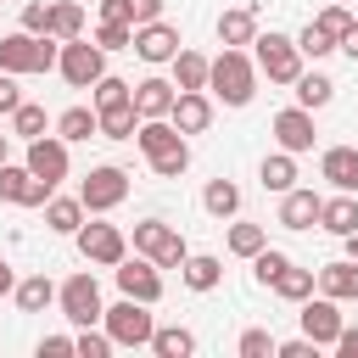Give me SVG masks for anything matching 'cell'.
<instances>
[{"label":"cell","mask_w":358,"mask_h":358,"mask_svg":"<svg viewBox=\"0 0 358 358\" xmlns=\"http://www.w3.org/2000/svg\"><path fill=\"white\" fill-rule=\"evenodd\" d=\"M207 95L224 101V106H246L257 95V62L235 45H224L213 62H207Z\"/></svg>","instance_id":"1"},{"label":"cell","mask_w":358,"mask_h":358,"mask_svg":"<svg viewBox=\"0 0 358 358\" xmlns=\"http://www.w3.org/2000/svg\"><path fill=\"white\" fill-rule=\"evenodd\" d=\"M56 50H62V39H50V34H28V28H17V34H6L0 39V67L6 73H50L56 67Z\"/></svg>","instance_id":"2"},{"label":"cell","mask_w":358,"mask_h":358,"mask_svg":"<svg viewBox=\"0 0 358 358\" xmlns=\"http://www.w3.org/2000/svg\"><path fill=\"white\" fill-rule=\"evenodd\" d=\"M101 330L112 336V347H151V302H134V296H117L112 308H101Z\"/></svg>","instance_id":"3"},{"label":"cell","mask_w":358,"mask_h":358,"mask_svg":"<svg viewBox=\"0 0 358 358\" xmlns=\"http://www.w3.org/2000/svg\"><path fill=\"white\" fill-rule=\"evenodd\" d=\"M252 62H257V73L268 78V84H291L296 73H302V50H296V39L291 34H257L252 39Z\"/></svg>","instance_id":"4"},{"label":"cell","mask_w":358,"mask_h":358,"mask_svg":"<svg viewBox=\"0 0 358 358\" xmlns=\"http://www.w3.org/2000/svg\"><path fill=\"white\" fill-rule=\"evenodd\" d=\"M134 252L151 257L157 268H179V263L190 257L185 235H179L173 224H162V218H140V224H134Z\"/></svg>","instance_id":"5"},{"label":"cell","mask_w":358,"mask_h":358,"mask_svg":"<svg viewBox=\"0 0 358 358\" xmlns=\"http://www.w3.org/2000/svg\"><path fill=\"white\" fill-rule=\"evenodd\" d=\"M56 73L73 84V90H90L101 73H106V50L95 45V39H62V50H56Z\"/></svg>","instance_id":"6"},{"label":"cell","mask_w":358,"mask_h":358,"mask_svg":"<svg viewBox=\"0 0 358 358\" xmlns=\"http://www.w3.org/2000/svg\"><path fill=\"white\" fill-rule=\"evenodd\" d=\"M123 196H129V173H123L117 162H101V168H90V173L78 179L84 213H112V207H123Z\"/></svg>","instance_id":"7"},{"label":"cell","mask_w":358,"mask_h":358,"mask_svg":"<svg viewBox=\"0 0 358 358\" xmlns=\"http://www.w3.org/2000/svg\"><path fill=\"white\" fill-rule=\"evenodd\" d=\"M56 308H62V319L67 324H101V285H95V274H73V280H62L56 285Z\"/></svg>","instance_id":"8"},{"label":"cell","mask_w":358,"mask_h":358,"mask_svg":"<svg viewBox=\"0 0 358 358\" xmlns=\"http://www.w3.org/2000/svg\"><path fill=\"white\" fill-rule=\"evenodd\" d=\"M78 252H84V263H95V268H112V263H123L129 257V235L117 229V224H78Z\"/></svg>","instance_id":"9"},{"label":"cell","mask_w":358,"mask_h":358,"mask_svg":"<svg viewBox=\"0 0 358 358\" xmlns=\"http://www.w3.org/2000/svg\"><path fill=\"white\" fill-rule=\"evenodd\" d=\"M112 280H117V291L123 296H134V302H162V268L151 263V257H123V263H112Z\"/></svg>","instance_id":"10"},{"label":"cell","mask_w":358,"mask_h":358,"mask_svg":"<svg viewBox=\"0 0 358 358\" xmlns=\"http://www.w3.org/2000/svg\"><path fill=\"white\" fill-rule=\"evenodd\" d=\"M22 168L56 190V185L67 179V168H73V157H67V140H62V134H39V140H28V157H22Z\"/></svg>","instance_id":"11"},{"label":"cell","mask_w":358,"mask_h":358,"mask_svg":"<svg viewBox=\"0 0 358 358\" xmlns=\"http://www.w3.org/2000/svg\"><path fill=\"white\" fill-rule=\"evenodd\" d=\"M296 319H302V336L319 341V347H330V341L341 336V324H347V319H341V302L324 296V291H319V296H302V313H296Z\"/></svg>","instance_id":"12"},{"label":"cell","mask_w":358,"mask_h":358,"mask_svg":"<svg viewBox=\"0 0 358 358\" xmlns=\"http://www.w3.org/2000/svg\"><path fill=\"white\" fill-rule=\"evenodd\" d=\"M179 45H185V39H179V28L157 17V22H134V45H129V50H134L140 62L162 67V62H173V50H179Z\"/></svg>","instance_id":"13"},{"label":"cell","mask_w":358,"mask_h":358,"mask_svg":"<svg viewBox=\"0 0 358 358\" xmlns=\"http://www.w3.org/2000/svg\"><path fill=\"white\" fill-rule=\"evenodd\" d=\"M268 134H274L280 151L302 157V151H313V134H319V129H313V112H308V106H285V112H274Z\"/></svg>","instance_id":"14"},{"label":"cell","mask_w":358,"mask_h":358,"mask_svg":"<svg viewBox=\"0 0 358 358\" xmlns=\"http://www.w3.org/2000/svg\"><path fill=\"white\" fill-rule=\"evenodd\" d=\"M0 201H17V207H45L50 201V185L34 179L28 168H17L11 157L0 162Z\"/></svg>","instance_id":"15"},{"label":"cell","mask_w":358,"mask_h":358,"mask_svg":"<svg viewBox=\"0 0 358 358\" xmlns=\"http://www.w3.org/2000/svg\"><path fill=\"white\" fill-rule=\"evenodd\" d=\"M168 123H173L179 134H207V123H213V95H207V90H179L173 106H168Z\"/></svg>","instance_id":"16"},{"label":"cell","mask_w":358,"mask_h":358,"mask_svg":"<svg viewBox=\"0 0 358 358\" xmlns=\"http://www.w3.org/2000/svg\"><path fill=\"white\" fill-rule=\"evenodd\" d=\"M319 229L336 235V241H347L358 229V190H336L330 201H319Z\"/></svg>","instance_id":"17"},{"label":"cell","mask_w":358,"mask_h":358,"mask_svg":"<svg viewBox=\"0 0 358 358\" xmlns=\"http://www.w3.org/2000/svg\"><path fill=\"white\" fill-rule=\"evenodd\" d=\"M313 291L336 296V302H358V263L341 257V263H319L313 268Z\"/></svg>","instance_id":"18"},{"label":"cell","mask_w":358,"mask_h":358,"mask_svg":"<svg viewBox=\"0 0 358 358\" xmlns=\"http://www.w3.org/2000/svg\"><path fill=\"white\" fill-rule=\"evenodd\" d=\"M319 179L330 190H358V145H330L319 157Z\"/></svg>","instance_id":"19"},{"label":"cell","mask_w":358,"mask_h":358,"mask_svg":"<svg viewBox=\"0 0 358 358\" xmlns=\"http://www.w3.org/2000/svg\"><path fill=\"white\" fill-rule=\"evenodd\" d=\"M319 201H324V196L291 185V190L280 196V224H285V229H313V224H319Z\"/></svg>","instance_id":"20"},{"label":"cell","mask_w":358,"mask_h":358,"mask_svg":"<svg viewBox=\"0 0 358 358\" xmlns=\"http://www.w3.org/2000/svg\"><path fill=\"white\" fill-rule=\"evenodd\" d=\"M173 95H179V90H173L168 78H157V73H151V78H140V84H134V112H140V117H168Z\"/></svg>","instance_id":"21"},{"label":"cell","mask_w":358,"mask_h":358,"mask_svg":"<svg viewBox=\"0 0 358 358\" xmlns=\"http://www.w3.org/2000/svg\"><path fill=\"white\" fill-rule=\"evenodd\" d=\"M84 218H90V213H84L78 196H56V190H50V201H45V229H50V235H78Z\"/></svg>","instance_id":"22"},{"label":"cell","mask_w":358,"mask_h":358,"mask_svg":"<svg viewBox=\"0 0 358 358\" xmlns=\"http://www.w3.org/2000/svg\"><path fill=\"white\" fill-rule=\"evenodd\" d=\"M179 280L201 296V291H218V280H224V263L213 257V252H190L185 263H179Z\"/></svg>","instance_id":"23"},{"label":"cell","mask_w":358,"mask_h":358,"mask_svg":"<svg viewBox=\"0 0 358 358\" xmlns=\"http://www.w3.org/2000/svg\"><path fill=\"white\" fill-rule=\"evenodd\" d=\"M252 39H257V11H252V6H235V11H224V17H218V45L246 50Z\"/></svg>","instance_id":"24"},{"label":"cell","mask_w":358,"mask_h":358,"mask_svg":"<svg viewBox=\"0 0 358 358\" xmlns=\"http://www.w3.org/2000/svg\"><path fill=\"white\" fill-rule=\"evenodd\" d=\"M168 67H173V90H207V56L201 50H185L179 45Z\"/></svg>","instance_id":"25"},{"label":"cell","mask_w":358,"mask_h":358,"mask_svg":"<svg viewBox=\"0 0 358 358\" xmlns=\"http://www.w3.org/2000/svg\"><path fill=\"white\" fill-rule=\"evenodd\" d=\"M291 90H296V106H308V112H319V106H330V95H336V84H330V78H324L319 67H313V73L302 67V73L291 78Z\"/></svg>","instance_id":"26"},{"label":"cell","mask_w":358,"mask_h":358,"mask_svg":"<svg viewBox=\"0 0 358 358\" xmlns=\"http://www.w3.org/2000/svg\"><path fill=\"white\" fill-rule=\"evenodd\" d=\"M56 134H62L67 145H78V140H95V134H101V117H95V106H67V112L56 117Z\"/></svg>","instance_id":"27"},{"label":"cell","mask_w":358,"mask_h":358,"mask_svg":"<svg viewBox=\"0 0 358 358\" xmlns=\"http://www.w3.org/2000/svg\"><path fill=\"white\" fill-rule=\"evenodd\" d=\"M257 179H263V190L285 196V190L296 185V157H291V151H268V157H263V168H257Z\"/></svg>","instance_id":"28"},{"label":"cell","mask_w":358,"mask_h":358,"mask_svg":"<svg viewBox=\"0 0 358 358\" xmlns=\"http://www.w3.org/2000/svg\"><path fill=\"white\" fill-rule=\"evenodd\" d=\"M201 207H207L218 224H224V218H235V213H241V185H235V179H207Z\"/></svg>","instance_id":"29"},{"label":"cell","mask_w":358,"mask_h":358,"mask_svg":"<svg viewBox=\"0 0 358 358\" xmlns=\"http://www.w3.org/2000/svg\"><path fill=\"white\" fill-rule=\"evenodd\" d=\"M11 296H17L22 313H45V308L56 302V285H50V274H28V280L11 285Z\"/></svg>","instance_id":"30"},{"label":"cell","mask_w":358,"mask_h":358,"mask_svg":"<svg viewBox=\"0 0 358 358\" xmlns=\"http://www.w3.org/2000/svg\"><path fill=\"white\" fill-rule=\"evenodd\" d=\"M95 117H101V140H134V129H140L134 101H123V106H101Z\"/></svg>","instance_id":"31"},{"label":"cell","mask_w":358,"mask_h":358,"mask_svg":"<svg viewBox=\"0 0 358 358\" xmlns=\"http://www.w3.org/2000/svg\"><path fill=\"white\" fill-rule=\"evenodd\" d=\"M173 140H185V134H179V129H173L168 117H140V129H134V145H140L145 157H157V151H168Z\"/></svg>","instance_id":"32"},{"label":"cell","mask_w":358,"mask_h":358,"mask_svg":"<svg viewBox=\"0 0 358 358\" xmlns=\"http://www.w3.org/2000/svg\"><path fill=\"white\" fill-rule=\"evenodd\" d=\"M151 352H157V358H190V352H196V336H190L185 324H157V330H151Z\"/></svg>","instance_id":"33"},{"label":"cell","mask_w":358,"mask_h":358,"mask_svg":"<svg viewBox=\"0 0 358 358\" xmlns=\"http://www.w3.org/2000/svg\"><path fill=\"white\" fill-rule=\"evenodd\" d=\"M274 296H285V302H302V296H313V268H302V263H285L280 274H274V285H268Z\"/></svg>","instance_id":"34"},{"label":"cell","mask_w":358,"mask_h":358,"mask_svg":"<svg viewBox=\"0 0 358 358\" xmlns=\"http://www.w3.org/2000/svg\"><path fill=\"white\" fill-rule=\"evenodd\" d=\"M84 34V6L78 0H50V39H78Z\"/></svg>","instance_id":"35"},{"label":"cell","mask_w":358,"mask_h":358,"mask_svg":"<svg viewBox=\"0 0 358 358\" xmlns=\"http://www.w3.org/2000/svg\"><path fill=\"white\" fill-rule=\"evenodd\" d=\"M123 101H134V84H129V78L101 73V78L90 84V106H95V112H101V106H123Z\"/></svg>","instance_id":"36"},{"label":"cell","mask_w":358,"mask_h":358,"mask_svg":"<svg viewBox=\"0 0 358 358\" xmlns=\"http://www.w3.org/2000/svg\"><path fill=\"white\" fill-rule=\"evenodd\" d=\"M45 129H50V117H45V106H34V101H22V106L11 112V134H17V140H39Z\"/></svg>","instance_id":"37"},{"label":"cell","mask_w":358,"mask_h":358,"mask_svg":"<svg viewBox=\"0 0 358 358\" xmlns=\"http://www.w3.org/2000/svg\"><path fill=\"white\" fill-rule=\"evenodd\" d=\"M145 162H151V173H157V179H179V173L190 168V145H185V140H173L168 151H157V157H145Z\"/></svg>","instance_id":"38"},{"label":"cell","mask_w":358,"mask_h":358,"mask_svg":"<svg viewBox=\"0 0 358 358\" xmlns=\"http://www.w3.org/2000/svg\"><path fill=\"white\" fill-rule=\"evenodd\" d=\"M296 50H302V62H324V56L336 50V34H324L319 22H308V28L296 34Z\"/></svg>","instance_id":"39"},{"label":"cell","mask_w":358,"mask_h":358,"mask_svg":"<svg viewBox=\"0 0 358 358\" xmlns=\"http://www.w3.org/2000/svg\"><path fill=\"white\" fill-rule=\"evenodd\" d=\"M268 246V229L263 224H229V252L235 257H252V252H263Z\"/></svg>","instance_id":"40"},{"label":"cell","mask_w":358,"mask_h":358,"mask_svg":"<svg viewBox=\"0 0 358 358\" xmlns=\"http://www.w3.org/2000/svg\"><path fill=\"white\" fill-rule=\"evenodd\" d=\"M246 263H252V280H257V285H274V274L291 263V252H280V246H263V252H252Z\"/></svg>","instance_id":"41"},{"label":"cell","mask_w":358,"mask_h":358,"mask_svg":"<svg viewBox=\"0 0 358 358\" xmlns=\"http://www.w3.org/2000/svg\"><path fill=\"white\" fill-rule=\"evenodd\" d=\"M73 352H78V358H106V352H112V336H106V330H95V324H78Z\"/></svg>","instance_id":"42"},{"label":"cell","mask_w":358,"mask_h":358,"mask_svg":"<svg viewBox=\"0 0 358 358\" xmlns=\"http://www.w3.org/2000/svg\"><path fill=\"white\" fill-rule=\"evenodd\" d=\"M95 45L101 50H129L134 45V22H101L95 28Z\"/></svg>","instance_id":"43"},{"label":"cell","mask_w":358,"mask_h":358,"mask_svg":"<svg viewBox=\"0 0 358 358\" xmlns=\"http://www.w3.org/2000/svg\"><path fill=\"white\" fill-rule=\"evenodd\" d=\"M235 352H241V358H274V336H268V330H241Z\"/></svg>","instance_id":"44"},{"label":"cell","mask_w":358,"mask_h":358,"mask_svg":"<svg viewBox=\"0 0 358 358\" xmlns=\"http://www.w3.org/2000/svg\"><path fill=\"white\" fill-rule=\"evenodd\" d=\"M313 22H319V28H324V34H336V39H341V34H347V28H352V22H358V17H352V11H347V6H324V11H319V17H313Z\"/></svg>","instance_id":"45"},{"label":"cell","mask_w":358,"mask_h":358,"mask_svg":"<svg viewBox=\"0 0 358 358\" xmlns=\"http://www.w3.org/2000/svg\"><path fill=\"white\" fill-rule=\"evenodd\" d=\"M22 28L28 34H50V0H28L22 6Z\"/></svg>","instance_id":"46"},{"label":"cell","mask_w":358,"mask_h":358,"mask_svg":"<svg viewBox=\"0 0 358 358\" xmlns=\"http://www.w3.org/2000/svg\"><path fill=\"white\" fill-rule=\"evenodd\" d=\"M17 106H22V90H17V73H6V67H0V117H11Z\"/></svg>","instance_id":"47"},{"label":"cell","mask_w":358,"mask_h":358,"mask_svg":"<svg viewBox=\"0 0 358 358\" xmlns=\"http://www.w3.org/2000/svg\"><path fill=\"white\" fill-rule=\"evenodd\" d=\"M274 358H319V341L296 336V341H274Z\"/></svg>","instance_id":"48"},{"label":"cell","mask_w":358,"mask_h":358,"mask_svg":"<svg viewBox=\"0 0 358 358\" xmlns=\"http://www.w3.org/2000/svg\"><path fill=\"white\" fill-rule=\"evenodd\" d=\"M73 352V336H45L39 341V358H67Z\"/></svg>","instance_id":"49"},{"label":"cell","mask_w":358,"mask_h":358,"mask_svg":"<svg viewBox=\"0 0 358 358\" xmlns=\"http://www.w3.org/2000/svg\"><path fill=\"white\" fill-rule=\"evenodd\" d=\"M129 17L134 22H157L162 17V0H129Z\"/></svg>","instance_id":"50"},{"label":"cell","mask_w":358,"mask_h":358,"mask_svg":"<svg viewBox=\"0 0 358 358\" xmlns=\"http://www.w3.org/2000/svg\"><path fill=\"white\" fill-rule=\"evenodd\" d=\"M101 22H134L129 17V0H101Z\"/></svg>","instance_id":"51"},{"label":"cell","mask_w":358,"mask_h":358,"mask_svg":"<svg viewBox=\"0 0 358 358\" xmlns=\"http://www.w3.org/2000/svg\"><path fill=\"white\" fill-rule=\"evenodd\" d=\"M330 347H336L341 358H358V330H352V324H341V336H336Z\"/></svg>","instance_id":"52"},{"label":"cell","mask_w":358,"mask_h":358,"mask_svg":"<svg viewBox=\"0 0 358 358\" xmlns=\"http://www.w3.org/2000/svg\"><path fill=\"white\" fill-rule=\"evenodd\" d=\"M336 50H347V56H352V62H358V22H352V28H347V34H341V39H336Z\"/></svg>","instance_id":"53"},{"label":"cell","mask_w":358,"mask_h":358,"mask_svg":"<svg viewBox=\"0 0 358 358\" xmlns=\"http://www.w3.org/2000/svg\"><path fill=\"white\" fill-rule=\"evenodd\" d=\"M11 285H17V274H11V263H6V257H0V296H6V291H11Z\"/></svg>","instance_id":"54"},{"label":"cell","mask_w":358,"mask_h":358,"mask_svg":"<svg viewBox=\"0 0 358 358\" xmlns=\"http://www.w3.org/2000/svg\"><path fill=\"white\" fill-rule=\"evenodd\" d=\"M347 257H352V263H358V229H352V235H347Z\"/></svg>","instance_id":"55"},{"label":"cell","mask_w":358,"mask_h":358,"mask_svg":"<svg viewBox=\"0 0 358 358\" xmlns=\"http://www.w3.org/2000/svg\"><path fill=\"white\" fill-rule=\"evenodd\" d=\"M6 157H11V134H0V162H6Z\"/></svg>","instance_id":"56"},{"label":"cell","mask_w":358,"mask_h":358,"mask_svg":"<svg viewBox=\"0 0 358 358\" xmlns=\"http://www.w3.org/2000/svg\"><path fill=\"white\" fill-rule=\"evenodd\" d=\"M352 17H358V6H352Z\"/></svg>","instance_id":"57"}]
</instances>
